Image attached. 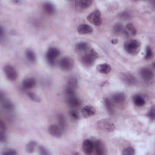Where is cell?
I'll return each mask as SVG.
<instances>
[{"label":"cell","instance_id":"1","mask_svg":"<svg viewBox=\"0 0 155 155\" xmlns=\"http://www.w3.org/2000/svg\"><path fill=\"white\" fill-rule=\"evenodd\" d=\"M98 56V53L93 48H90L85 53L81 55V61L85 67H91L94 64Z\"/></svg>","mask_w":155,"mask_h":155},{"label":"cell","instance_id":"2","mask_svg":"<svg viewBox=\"0 0 155 155\" xmlns=\"http://www.w3.org/2000/svg\"><path fill=\"white\" fill-rule=\"evenodd\" d=\"M141 44L140 42L136 39H130L125 42L124 47L125 50L132 54L137 53L140 49Z\"/></svg>","mask_w":155,"mask_h":155},{"label":"cell","instance_id":"3","mask_svg":"<svg viewBox=\"0 0 155 155\" xmlns=\"http://www.w3.org/2000/svg\"><path fill=\"white\" fill-rule=\"evenodd\" d=\"M60 54L59 50L56 47H50L46 53V59L50 66H54L57 58Z\"/></svg>","mask_w":155,"mask_h":155},{"label":"cell","instance_id":"4","mask_svg":"<svg viewBox=\"0 0 155 155\" xmlns=\"http://www.w3.org/2000/svg\"><path fill=\"white\" fill-rule=\"evenodd\" d=\"M97 127L99 130L106 132H111L115 129L114 124L108 119H102L98 120Z\"/></svg>","mask_w":155,"mask_h":155},{"label":"cell","instance_id":"5","mask_svg":"<svg viewBox=\"0 0 155 155\" xmlns=\"http://www.w3.org/2000/svg\"><path fill=\"white\" fill-rule=\"evenodd\" d=\"M87 19L91 24L96 26H100L102 24L101 13L98 9H96L93 12H91L87 16Z\"/></svg>","mask_w":155,"mask_h":155},{"label":"cell","instance_id":"6","mask_svg":"<svg viewBox=\"0 0 155 155\" xmlns=\"http://www.w3.org/2000/svg\"><path fill=\"white\" fill-rule=\"evenodd\" d=\"M74 65V61L68 56H64L59 61V67L64 71L71 70L73 68Z\"/></svg>","mask_w":155,"mask_h":155},{"label":"cell","instance_id":"7","mask_svg":"<svg viewBox=\"0 0 155 155\" xmlns=\"http://www.w3.org/2000/svg\"><path fill=\"white\" fill-rule=\"evenodd\" d=\"M4 72L7 79L10 81H15L18 78V72L12 65L7 64L4 67Z\"/></svg>","mask_w":155,"mask_h":155},{"label":"cell","instance_id":"8","mask_svg":"<svg viewBox=\"0 0 155 155\" xmlns=\"http://www.w3.org/2000/svg\"><path fill=\"white\" fill-rule=\"evenodd\" d=\"M48 131L52 136L56 138H59L62 135L63 130L59 125L52 124L49 126L48 128Z\"/></svg>","mask_w":155,"mask_h":155},{"label":"cell","instance_id":"9","mask_svg":"<svg viewBox=\"0 0 155 155\" xmlns=\"http://www.w3.org/2000/svg\"><path fill=\"white\" fill-rule=\"evenodd\" d=\"M140 75L145 81H150L154 78L153 71L147 67H143L140 70Z\"/></svg>","mask_w":155,"mask_h":155},{"label":"cell","instance_id":"10","mask_svg":"<svg viewBox=\"0 0 155 155\" xmlns=\"http://www.w3.org/2000/svg\"><path fill=\"white\" fill-rule=\"evenodd\" d=\"M90 45L87 42H79L75 45V50L77 53L82 54L90 48Z\"/></svg>","mask_w":155,"mask_h":155},{"label":"cell","instance_id":"11","mask_svg":"<svg viewBox=\"0 0 155 155\" xmlns=\"http://www.w3.org/2000/svg\"><path fill=\"white\" fill-rule=\"evenodd\" d=\"M94 144V150L95 151V153L97 155H103L105 154V147L101 140H96Z\"/></svg>","mask_w":155,"mask_h":155},{"label":"cell","instance_id":"12","mask_svg":"<svg viewBox=\"0 0 155 155\" xmlns=\"http://www.w3.org/2000/svg\"><path fill=\"white\" fill-rule=\"evenodd\" d=\"M122 81L128 85H133L136 83V78L131 74L129 73H122L120 76Z\"/></svg>","mask_w":155,"mask_h":155},{"label":"cell","instance_id":"13","mask_svg":"<svg viewBox=\"0 0 155 155\" xmlns=\"http://www.w3.org/2000/svg\"><path fill=\"white\" fill-rule=\"evenodd\" d=\"M125 101V95L124 93L119 92L114 93L111 97V102L116 105H121Z\"/></svg>","mask_w":155,"mask_h":155},{"label":"cell","instance_id":"14","mask_svg":"<svg viewBox=\"0 0 155 155\" xmlns=\"http://www.w3.org/2000/svg\"><path fill=\"white\" fill-rule=\"evenodd\" d=\"M82 148H83L84 152L86 154H91L94 150L93 142L90 139L84 140L82 144Z\"/></svg>","mask_w":155,"mask_h":155},{"label":"cell","instance_id":"15","mask_svg":"<svg viewBox=\"0 0 155 155\" xmlns=\"http://www.w3.org/2000/svg\"><path fill=\"white\" fill-rule=\"evenodd\" d=\"M96 113L94 108L91 105L84 106L81 110V113L84 117L88 118L93 116Z\"/></svg>","mask_w":155,"mask_h":155},{"label":"cell","instance_id":"16","mask_svg":"<svg viewBox=\"0 0 155 155\" xmlns=\"http://www.w3.org/2000/svg\"><path fill=\"white\" fill-rule=\"evenodd\" d=\"M93 28L86 24H82L78 25L77 28V31L80 35H87L93 32Z\"/></svg>","mask_w":155,"mask_h":155},{"label":"cell","instance_id":"17","mask_svg":"<svg viewBox=\"0 0 155 155\" xmlns=\"http://www.w3.org/2000/svg\"><path fill=\"white\" fill-rule=\"evenodd\" d=\"M36 84V80L32 78H25L22 81V87L25 90H29L35 87Z\"/></svg>","mask_w":155,"mask_h":155},{"label":"cell","instance_id":"18","mask_svg":"<svg viewBox=\"0 0 155 155\" xmlns=\"http://www.w3.org/2000/svg\"><path fill=\"white\" fill-rule=\"evenodd\" d=\"M67 104L71 108H76L80 104V101L76 95L67 96Z\"/></svg>","mask_w":155,"mask_h":155},{"label":"cell","instance_id":"19","mask_svg":"<svg viewBox=\"0 0 155 155\" xmlns=\"http://www.w3.org/2000/svg\"><path fill=\"white\" fill-rule=\"evenodd\" d=\"M137 31L135 28V27L131 23H128L125 26V28H124L123 33L128 36H134L136 35Z\"/></svg>","mask_w":155,"mask_h":155},{"label":"cell","instance_id":"20","mask_svg":"<svg viewBox=\"0 0 155 155\" xmlns=\"http://www.w3.org/2000/svg\"><path fill=\"white\" fill-rule=\"evenodd\" d=\"M1 101V104H2V108L7 111H12L14 108H15V105L13 103L8 100V99H2Z\"/></svg>","mask_w":155,"mask_h":155},{"label":"cell","instance_id":"21","mask_svg":"<svg viewBox=\"0 0 155 155\" xmlns=\"http://www.w3.org/2000/svg\"><path fill=\"white\" fill-rule=\"evenodd\" d=\"M42 8L44 11L48 15H53L55 12V7L54 4L50 2H46L44 3L42 5Z\"/></svg>","mask_w":155,"mask_h":155},{"label":"cell","instance_id":"22","mask_svg":"<svg viewBox=\"0 0 155 155\" xmlns=\"http://www.w3.org/2000/svg\"><path fill=\"white\" fill-rule=\"evenodd\" d=\"M111 70V67L110 65L106 63L99 64L97 66V70L102 74H108Z\"/></svg>","mask_w":155,"mask_h":155},{"label":"cell","instance_id":"23","mask_svg":"<svg viewBox=\"0 0 155 155\" xmlns=\"http://www.w3.org/2000/svg\"><path fill=\"white\" fill-rule=\"evenodd\" d=\"M104 104L106 110L107 111L108 113L110 114H113L114 112L113 104L108 98H105L104 101Z\"/></svg>","mask_w":155,"mask_h":155},{"label":"cell","instance_id":"24","mask_svg":"<svg viewBox=\"0 0 155 155\" xmlns=\"http://www.w3.org/2000/svg\"><path fill=\"white\" fill-rule=\"evenodd\" d=\"M76 5L81 9H85L88 8L92 4V1L90 0H80L75 2Z\"/></svg>","mask_w":155,"mask_h":155},{"label":"cell","instance_id":"25","mask_svg":"<svg viewBox=\"0 0 155 155\" xmlns=\"http://www.w3.org/2000/svg\"><path fill=\"white\" fill-rule=\"evenodd\" d=\"M25 54V57L27 59L29 62L31 63H34L36 62V56L35 52L33 50H31V49H27L26 50Z\"/></svg>","mask_w":155,"mask_h":155},{"label":"cell","instance_id":"26","mask_svg":"<svg viewBox=\"0 0 155 155\" xmlns=\"http://www.w3.org/2000/svg\"><path fill=\"white\" fill-rule=\"evenodd\" d=\"M133 100L134 104L137 107H142L145 104V99L139 94H136L134 96Z\"/></svg>","mask_w":155,"mask_h":155},{"label":"cell","instance_id":"27","mask_svg":"<svg viewBox=\"0 0 155 155\" xmlns=\"http://www.w3.org/2000/svg\"><path fill=\"white\" fill-rule=\"evenodd\" d=\"M36 145H37V143L35 141L31 140V141L29 142L25 146L26 152L28 153H32L35 151Z\"/></svg>","mask_w":155,"mask_h":155},{"label":"cell","instance_id":"28","mask_svg":"<svg viewBox=\"0 0 155 155\" xmlns=\"http://www.w3.org/2000/svg\"><path fill=\"white\" fill-rule=\"evenodd\" d=\"M58 119L59 127L62 129V130H64L66 127V120L64 116L62 114H59L58 115Z\"/></svg>","mask_w":155,"mask_h":155},{"label":"cell","instance_id":"29","mask_svg":"<svg viewBox=\"0 0 155 155\" xmlns=\"http://www.w3.org/2000/svg\"><path fill=\"white\" fill-rule=\"evenodd\" d=\"M77 86H78V81L76 78H75L74 77H71L68 80L66 87H68L76 90Z\"/></svg>","mask_w":155,"mask_h":155},{"label":"cell","instance_id":"30","mask_svg":"<svg viewBox=\"0 0 155 155\" xmlns=\"http://www.w3.org/2000/svg\"><path fill=\"white\" fill-rule=\"evenodd\" d=\"M124 28L123 27V25L120 23L116 24L113 27V31L116 34H120L124 32Z\"/></svg>","mask_w":155,"mask_h":155},{"label":"cell","instance_id":"31","mask_svg":"<svg viewBox=\"0 0 155 155\" xmlns=\"http://www.w3.org/2000/svg\"><path fill=\"white\" fill-rule=\"evenodd\" d=\"M122 154L123 155H133L135 154V151L133 147H128L123 150Z\"/></svg>","mask_w":155,"mask_h":155},{"label":"cell","instance_id":"32","mask_svg":"<svg viewBox=\"0 0 155 155\" xmlns=\"http://www.w3.org/2000/svg\"><path fill=\"white\" fill-rule=\"evenodd\" d=\"M153 53L151 50V48L150 46H147L146 48V53L145 55V59H150L153 58Z\"/></svg>","mask_w":155,"mask_h":155},{"label":"cell","instance_id":"33","mask_svg":"<svg viewBox=\"0 0 155 155\" xmlns=\"http://www.w3.org/2000/svg\"><path fill=\"white\" fill-rule=\"evenodd\" d=\"M27 95H28V96L29 97L30 99H31L32 101H33L35 102H39L41 101V99L39 97V96H38L36 94H35L32 92H28Z\"/></svg>","mask_w":155,"mask_h":155},{"label":"cell","instance_id":"34","mask_svg":"<svg viewBox=\"0 0 155 155\" xmlns=\"http://www.w3.org/2000/svg\"><path fill=\"white\" fill-rule=\"evenodd\" d=\"M17 152L15 150L12 149V148H7L5 149L2 153V155H16L17 154Z\"/></svg>","mask_w":155,"mask_h":155},{"label":"cell","instance_id":"35","mask_svg":"<svg viewBox=\"0 0 155 155\" xmlns=\"http://www.w3.org/2000/svg\"><path fill=\"white\" fill-rule=\"evenodd\" d=\"M147 116H148V117L151 120H154V117H155V110H154V107H152L150 110L148 112Z\"/></svg>","mask_w":155,"mask_h":155},{"label":"cell","instance_id":"36","mask_svg":"<svg viewBox=\"0 0 155 155\" xmlns=\"http://www.w3.org/2000/svg\"><path fill=\"white\" fill-rule=\"evenodd\" d=\"M39 153L41 154H42V155H48L50 154V153H49V151H48V150L44 147V146H39Z\"/></svg>","mask_w":155,"mask_h":155},{"label":"cell","instance_id":"37","mask_svg":"<svg viewBox=\"0 0 155 155\" xmlns=\"http://www.w3.org/2000/svg\"><path fill=\"white\" fill-rule=\"evenodd\" d=\"M70 116H71L73 119H75V120H78V119H79V114H78V113L77 112V111L75 110H71L70 112Z\"/></svg>","mask_w":155,"mask_h":155},{"label":"cell","instance_id":"38","mask_svg":"<svg viewBox=\"0 0 155 155\" xmlns=\"http://www.w3.org/2000/svg\"><path fill=\"white\" fill-rule=\"evenodd\" d=\"M0 140L1 142H5L6 141V136L4 131H0Z\"/></svg>","mask_w":155,"mask_h":155},{"label":"cell","instance_id":"39","mask_svg":"<svg viewBox=\"0 0 155 155\" xmlns=\"http://www.w3.org/2000/svg\"><path fill=\"white\" fill-rule=\"evenodd\" d=\"M120 18H122L125 19L129 18L130 16V14H129L128 12H124L122 13L120 15Z\"/></svg>","mask_w":155,"mask_h":155},{"label":"cell","instance_id":"40","mask_svg":"<svg viewBox=\"0 0 155 155\" xmlns=\"http://www.w3.org/2000/svg\"><path fill=\"white\" fill-rule=\"evenodd\" d=\"M5 130H6V127H5V124L4 123L3 120H1V123H0V130L1 131H5Z\"/></svg>","mask_w":155,"mask_h":155},{"label":"cell","instance_id":"41","mask_svg":"<svg viewBox=\"0 0 155 155\" xmlns=\"http://www.w3.org/2000/svg\"><path fill=\"white\" fill-rule=\"evenodd\" d=\"M4 28H3V27H1V40H2V38H3V36H4Z\"/></svg>","mask_w":155,"mask_h":155},{"label":"cell","instance_id":"42","mask_svg":"<svg viewBox=\"0 0 155 155\" xmlns=\"http://www.w3.org/2000/svg\"><path fill=\"white\" fill-rule=\"evenodd\" d=\"M111 42L113 44H116L117 42V41L116 40V39H112V41H111Z\"/></svg>","mask_w":155,"mask_h":155}]
</instances>
